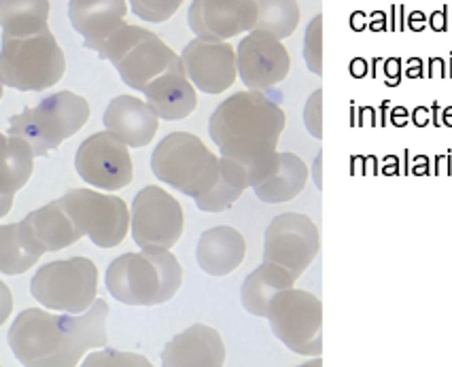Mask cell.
I'll list each match as a JSON object with an SVG mask.
<instances>
[{"mask_svg": "<svg viewBox=\"0 0 452 367\" xmlns=\"http://www.w3.org/2000/svg\"><path fill=\"white\" fill-rule=\"evenodd\" d=\"M130 5L140 19L160 24L174 15L183 0H130Z\"/></svg>", "mask_w": 452, "mask_h": 367, "instance_id": "cell-33", "label": "cell"}, {"mask_svg": "<svg viewBox=\"0 0 452 367\" xmlns=\"http://www.w3.org/2000/svg\"><path fill=\"white\" fill-rule=\"evenodd\" d=\"M298 367H323V361H321V357H314L312 361H306V363H302Z\"/></svg>", "mask_w": 452, "mask_h": 367, "instance_id": "cell-38", "label": "cell"}, {"mask_svg": "<svg viewBox=\"0 0 452 367\" xmlns=\"http://www.w3.org/2000/svg\"><path fill=\"white\" fill-rule=\"evenodd\" d=\"M180 62L193 87L204 94H223L238 77L236 49L225 40L193 38L183 49Z\"/></svg>", "mask_w": 452, "mask_h": 367, "instance_id": "cell-14", "label": "cell"}, {"mask_svg": "<svg viewBox=\"0 0 452 367\" xmlns=\"http://www.w3.org/2000/svg\"><path fill=\"white\" fill-rule=\"evenodd\" d=\"M238 77L253 91H265L287 79L291 58L282 40L270 32L253 30L236 47Z\"/></svg>", "mask_w": 452, "mask_h": 367, "instance_id": "cell-13", "label": "cell"}, {"mask_svg": "<svg viewBox=\"0 0 452 367\" xmlns=\"http://www.w3.org/2000/svg\"><path fill=\"white\" fill-rule=\"evenodd\" d=\"M89 119V102L73 91L47 96L36 106L24 108L9 121V136L30 145L34 157H45L64 140L75 136Z\"/></svg>", "mask_w": 452, "mask_h": 367, "instance_id": "cell-4", "label": "cell"}, {"mask_svg": "<svg viewBox=\"0 0 452 367\" xmlns=\"http://www.w3.org/2000/svg\"><path fill=\"white\" fill-rule=\"evenodd\" d=\"M246 240L230 225L206 230L197 242V265L210 276H228L244 261Z\"/></svg>", "mask_w": 452, "mask_h": 367, "instance_id": "cell-21", "label": "cell"}, {"mask_svg": "<svg viewBox=\"0 0 452 367\" xmlns=\"http://www.w3.org/2000/svg\"><path fill=\"white\" fill-rule=\"evenodd\" d=\"M304 123L314 138H323V91L317 89L304 108Z\"/></svg>", "mask_w": 452, "mask_h": 367, "instance_id": "cell-34", "label": "cell"}, {"mask_svg": "<svg viewBox=\"0 0 452 367\" xmlns=\"http://www.w3.org/2000/svg\"><path fill=\"white\" fill-rule=\"evenodd\" d=\"M321 250L317 223L302 213L278 215L265 230L263 261L276 263L300 278Z\"/></svg>", "mask_w": 452, "mask_h": 367, "instance_id": "cell-11", "label": "cell"}, {"mask_svg": "<svg viewBox=\"0 0 452 367\" xmlns=\"http://www.w3.org/2000/svg\"><path fill=\"white\" fill-rule=\"evenodd\" d=\"M255 0H193L187 21L195 38L228 40L257 26Z\"/></svg>", "mask_w": 452, "mask_h": 367, "instance_id": "cell-15", "label": "cell"}, {"mask_svg": "<svg viewBox=\"0 0 452 367\" xmlns=\"http://www.w3.org/2000/svg\"><path fill=\"white\" fill-rule=\"evenodd\" d=\"M225 344L217 329L195 323L166 344L162 367H223Z\"/></svg>", "mask_w": 452, "mask_h": 367, "instance_id": "cell-18", "label": "cell"}, {"mask_svg": "<svg viewBox=\"0 0 452 367\" xmlns=\"http://www.w3.org/2000/svg\"><path fill=\"white\" fill-rule=\"evenodd\" d=\"M34 153L21 138L0 132V219L11 206L15 193L32 176Z\"/></svg>", "mask_w": 452, "mask_h": 367, "instance_id": "cell-23", "label": "cell"}, {"mask_svg": "<svg viewBox=\"0 0 452 367\" xmlns=\"http://www.w3.org/2000/svg\"><path fill=\"white\" fill-rule=\"evenodd\" d=\"M183 267L170 250H140L117 257L106 270V289L121 304L160 306L180 289Z\"/></svg>", "mask_w": 452, "mask_h": 367, "instance_id": "cell-3", "label": "cell"}, {"mask_svg": "<svg viewBox=\"0 0 452 367\" xmlns=\"http://www.w3.org/2000/svg\"><path fill=\"white\" fill-rule=\"evenodd\" d=\"M295 280L298 278L289 270H285V267L270 263V261H263L257 270H253L242 282L240 297H242L244 310L253 316H265L272 300L278 293L293 289Z\"/></svg>", "mask_w": 452, "mask_h": 367, "instance_id": "cell-24", "label": "cell"}, {"mask_svg": "<svg viewBox=\"0 0 452 367\" xmlns=\"http://www.w3.org/2000/svg\"><path fill=\"white\" fill-rule=\"evenodd\" d=\"M321 162H323V157L321 155H317V159H314V166H312V174H314V182H317V187L321 189L323 185H321Z\"/></svg>", "mask_w": 452, "mask_h": 367, "instance_id": "cell-36", "label": "cell"}, {"mask_svg": "<svg viewBox=\"0 0 452 367\" xmlns=\"http://www.w3.org/2000/svg\"><path fill=\"white\" fill-rule=\"evenodd\" d=\"M304 60L310 73H323V15H317L306 28L304 36Z\"/></svg>", "mask_w": 452, "mask_h": 367, "instance_id": "cell-32", "label": "cell"}, {"mask_svg": "<svg viewBox=\"0 0 452 367\" xmlns=\"http://www.w3.org/2000/svg\"><path fill=\"white\" fill-rule=\"evenodd\" d=\"M75 168L87 185L104 191L128 187L134 176L128 145L110 132H98L83 140L75 155Z\"/></svg>", "mask_w": 452, "mask_h": 367, "instance_id": "cell-12", "label": "cell"}, {"mask_svg": "<svg viewBox=\"0 0 452 367\" xmlns=\"http://www.w3.org/2000/svg\"><path fill=\"white\" fill-rule=\"evenodd\" d=\"M153 34L155 32L147 30V28H138V26H132V24H125L123 28H119L115 34H110L104 43L100 45L98 55H100L102 60H108L112 64H117L130 49H134L138 43H143V40L151 38Z\"/></svg>", "mask_w": 452, "mask_h": 367, "instance_id": "cell-30", "label": "cell"}, {"mask_svg": "<svg viewBox=\"0 0 452 367\" xmlns=\"http://www.w3.org/2000/svg\"><path fill=\"white\" fill-rule=\"evenodd\" d=\"M125 0H70L68 17L83 36V45L98 51L104 40L125 26Z\"/></svg>", "mask_w": 452, "mask_h": 367, "instance_id": "cell-20", "label": "cell"}, {"mask_svg": "<svg viewBox=\"0 0 452 367\" xmlns=\"http://www.w3.org/2000/svg\"><path fill=\"white\" fill-rule=\"evenodd\" d=\"M5 38H26L49 30V0H0Z\"/></svg>", "mask_w": 452, "mask_h": 367, "instance_id": "cell-26", "label": "cell"}, {"mask_svg": "<svg viewBox=\"0 0 452 367\" xmlns=\"http://www.w3.org/2000/svg\"><path fill=\"white\" fill-rule=\"evenodd\" d=\"M308 182V166L295 153H278V164L274 172L261 185H257L255 195L265 204H282L298 197Z\"/></svg>", "mask_w": 452, "mask_h": 367, "instance_id": "cell-25", "label": "cell"}, {"mask_svg": "<svg viewBox=\"0 0 452 367\" xmlns=\"http://www.w3.org/2000/svg\"><path fill=\"white\" fill-rule=\"evenodd\" d=\"M132 238L143 250H170L183 236L185 215L178 200L162 187H145L132 202Z\"/></svg>", "mask_w": 452, "mask_h": 367, "instance_id": "cell-10", "label": "cell"}, {"mask_svg": "<svg viewBox=\"0 0 452 367\" xmlns=\"http://www.w3.org/2000/svg\"><path fill=\"white\" fill-rule=\"evenodd\" d=\"M64 51L51 30L26 38L3 36L0 75L5 85L19 91H43L64 77Z\"/></svg>", "mask_w": 452, "mask_h": 367, "instance_id": "cell-6", "label": "cell"}, {"mask_svg": "<svg viewBox=\"0 0 452 367\" xmlns=\"http://www.w3.org/2000/svg\"><path fill=\"white\" fill-rule=\"evenodd\" d=\"M285 110L263 91H238L223 100L210 117L208 134L221 157L242 164L248 185H257L274 172L278 164V140L285 130Z\"/></svg>", "mask_w": 452, "mask_h": 367, "instance_id": "cell-2", "label": "cell"}, {"mask_svg": "<svg viewBox=\"0 0 452 367\" xmlns=\"http://www.w3.org/2000/svg\"><path fill=\"white\" fill-rule=\"evenodd\" d=\"M272 333L295 355L321 357L323 304L314 293L287 289L272 300L265 314Z\"/></svg>", "mask_w": 452, "mask_h": 367, "instance_id": "cell-8", "label": "cell"}, {"mask_svg": "<svg viewBox=\"0 0 452 367\" xmlns=\"http://www.w3.org/2000/svg\"><path fill=\"white\" fill-rule=\"evenodd\" d=\"M0 367H3V365H0Z\"/></svg>", "mask_w": 452, "mask_h": 367, "instance_id": "cell-40", "label": "cell"}, {"mask_svg": "<svg viewBox=\"0 0 452 367\" xmlns=\"http://www.w3.org/2000/svg\"><path fill=\"white\" fill-rule=\"evenodd\" d=\"M11 310H13V295H11V289L0 280V327L7 323V318L11 316Z\"/></svg>", "mask_w": 452, "mask_h": 367, "instance_id": "cell-35", "label": "cell"}, {"mask_svg": "<svg viewBox=\"0 0 452 367\" xmlns=\"http://www.w3.org/2000/svg\"><path fill=\"white\" fill-rule=\"evenodd\" d=\"M3 89H5V81H3V75H0V98H3Z\"/></svg>", "mask_w": 452, "mask_h": 367, "instance_id": "cell-39", "label": "cell"}, {"mask_svg": "<svg viewBox=\"0 0 452 367\" xmlns=\"http://www.w3.org/2000/svg\"><path fill=\"white\" fill-rule=\"evenodd\" d=\"M248 172L242 164H238L230 157L219 159V178L215 187L202 197H197L195 204L204 213H223L232 208L238 197L248 189Z\"/></svg>", "mask_w": 452, "mask_h": 367, "instance_id": "cell-27", "label": "cell"}, {"mask_svg": "<svg viewBox=\"0 0 452 367\" xmlns=\"http://www.w3.org/2000/svg\"><path fill=\"white\" fill-rule=\"evenodd\" d=\"M19 227L30 248L38 255L62 250L83 238V232L66 213L62 200L49 202L43 208L28 213L19 221Z\"/></svg>", "mask_w": 452, "mask_h": 367, "instance_id": "cell-16", "label": "cell"}, {"mask_svg": "<svg viewBox=\"0 0 452 367\" xmlns=\"http://www.w3.org/2000/svg\"><path fill=\"white\" fill-rule=\"evenodd\" d=\"M38 259L40 255L30 248L19 223L0 225V272L17 276L30 270Z\"/></svg>", "mask_w": 452, "mask_h": 367, "instance_id": "cell-28", "label": "cell"}, {"mask_svg": "<svg viewBox=\"0 0 452 367\" xmlns=\"http://www.w3.org/2000/svg\"><path fill=\"white\" fill-rule=\"evenodd\" d=\"M147 104L160 119L178 121L189 117L197 106V94L193 83L187 79L185 70H172L157 77L145 87Z\"/></svg>", "mask_w": 452, "mask_h": 367, "instance_id": "cell-22", "label": "cell"}, {"mask_svg": "<svg viewBox=\"0 0 452 367\" xmlns=\"http://www.w3.org/2000/svg\"><path fill=\"white\" fill-rule=\"evenodd\" d=\"M60 200L83 236L96 246L112 248L128 236L130 210L121 197L94 189H70Z\"/></svg>", "mask_w": 452, "mask_h": 367, "instance_id": "cell-9", "label": "cell"}, {"mask_svg": "<svg viewBox=\"0 0 452 367\" xmlns=\"http://www.w3.org/2000/svg\"><path fill=\"white\" fill-rule=\"evenodd\" d=\"M219 159L195 134L172 132L162 138L151 155V170L166 185L193 200L215 187Z\"/></svg>", "mask_w": 452, "mask_h": 367, "instance_id": "cell-5", "label": "cell"}, {"mask_svg": "<svg viewBox=\"0 0 452 367\" xmlns=\"http://www.w3.org/2000/svg\"><path fill=\"white\" fill-rule=\"evenodd\" d=\"M433 28L435 30H444V13H437V17L433 15Z\"/></svg>", "mask_w": 452, "mask_h": 367, "instance_id": "cell-37", "label": "cell"}, {"mask_svg": "<svg viewBox=\"0 0 452 367\" xmlns=\"http://www.w3.org/2000/svg\"><path fill=\"white\" fill-rule=\"evenodd\" d=\"M108 304H96L83 314L28 308L9 329V346L24 367H75L89 350L106 348Z\"/></svg>", "mask_w": 452, "mask_h": 367, "instance_id": "cell-1", "label": "cell"}, {"mask_svg": "<svg viewBox=\"0 0 452 367\" xmlns=\"http://www.w3.org/2000/svg\"><path fill=\"white\" fill-rule=\"evenodd\" d=\"M81 367H153L145 355L138 352H121L115 348L94 350L83 359Z\"/></svg>", "mask_w": 452, "mask_h": 367, "instance_id": "cell-31", "label": "cell"}, {"mask_svg": "<svg viewBox=\"0 0 452 367\" xmlns=\"http://www.w3.org/2000/svg\"><path fill=\"white\" fill-rule=\"evenodd\" d=\"M30 293L47 310L83 314L98 300V267L87 257L49 261L32 276Z\"/></svg>", "mask_w": 452, "mask_h": 367, "instance_id": "cell-7", "label": "cell"}, {"mask_svg": "<svg viewBox=\"0 0 452 367\" xmlns=\"http://www.w3.org/2000/svg\"><path fill=\"white\" fill-rule=\"evenodd\" d=\"M112 66L117 68V73L125 85L136 91H145L149 83H153L155 79L166 73H172V70L180 73V70H185L180 62V55H176L157 34H153L151 38L138 43Z\"/></svg>", "mask_w": 452, "mask_h": 367, "instance_id": "cell-17", "label": "cell"}, {"mask_svg": "<svg viewBox=\"0 0 452 367\" xmlns=\"http://www.w3.org/2000/svg\"><path fill=\"white\" fill-rule=\"evenodd\" d=\"M255 5L259 13L255 30L270 32L280 40L295 32L302 17L298 0H255Z\"/></svg>", "mask_w": 452, "mask_h": 367, "instance_id": "cell-29", "label": "cell"}, {"mask_svg": "<svg viewBox=\"0 0 452 367\" xmlns=\"http://www.w3.org/2000/svg\"><path fill=\"white\" fill-rule=\"evenodd\" d=\"M104 128L128 147H147L160 128V117L147 100L136 96H117L104 110Z\"/></svg>", "mask_w": 452, "mask_h": 367, "instance_id": "cell-19", "label": "cell"}]
</instances>
